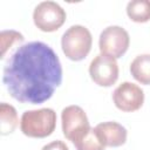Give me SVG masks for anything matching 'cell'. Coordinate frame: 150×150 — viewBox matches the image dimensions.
<instances>
[{
	"instance_id": "6da1fadb",
	"label": "cell",
	"mask_w": 150,
	"mask_h": 150,
	"mask_svg": "<svg viewBox=\"0 0 150 150\" xmlns=\"http://www.w3.org/2000/svg\"><path fill=\"white\" fill-rule=\"evenodd\" d=\"M2 82L20 103L41 104L53 96L62 82L60 59L42 41L19 46L4 67Z\"/></svg>"
},
{
	"instance_id": "7a4b0ae2",
	"label": "cell",
	"mask_w": 150,
	"mask_h": 150,
	"mask_svg": "<svg viewBox=\"0 0 150 150\" xmlns=\"http://www.w3.org/2000/svg\"><path fill=\"white\" fill-rule=\"evenodd\" d=\"M56 127V112L50 108L27 110L20 120L23 135L33 138H43L52 135Z\"/></svg>"
},
{
	"instance_id": "3957f363",
	"label": "cell",
	"mask_w": 150,
	"mask_h": 150,
	"mask_svg": "<svg viewBox=\"0 0 150 150\" xmlns=\"http://www.w3.org/2000/svg\"><path fill=\"white\" fill-rule=\"evenodd\" d=\"M93 38L89 29L81 25L69 27L61 38V47L64 55L73 61L83 60L90 52Z\"/></svg>"
},
{
	"instance_id": "277c9868",
	"label": "cell",
	"mask_w": 150,
	"mask_h": 150,
	"mask_svg": "<svg viewBox=\"0 0 150 150\" xmlns=\"http://www.w3.org/2000/svg\"><path fill=\"white\" fill-rule=\"evenodd\" d=\"M130 45L128 32L121 26H109L100 34L98 47L101 54L118 59L125 54Z\"/></svg>"
},
{
	"instance_id": "5b68a950",
	"label": "cell",
	"mask_w": 150,
	"mask_h": 150,
	"mask_svg": "<svg viewBox=\"0 0 150 150\" xmlns=\"http://www.w3.org/2000/svg\"><path fill=\"white\" fill-rule=\"evenodd\" d=\"M66 11L54 1L40 2L33 12V21L42 32H55L66 21Z\"/></svg>"
},
{
	"instance_id": "8992f818",
	"label": "cell",
	"mask_w": 150,
	"mask_h": 150,
	"mask_svg": "<svg viewBox=\"0 0 150 150\" xmlns=\"http://www.w3.org/2000/svg\"><path fill=\"white\" fill-rule=\"evenodd\" d=\"M62 131L67 139L74 142L89 128V121L84 110L79 105H68L61 112Z\"/></svg>"
},
{
	"instance_id": "52a82bcc",
	"label": "cell",
	"mask_w": 150,
	"mask_h": 150,
	"mask_svg": "<svg viewBox=\"0 0 150 150\" xmlns=\"http://www.w3.org/2000/svg\"><path fill=\"white\" fill-rule=\"evenodd\" d=\"M89 75L91 80L101 87H110L118 79V64L116 59L98 54L89 66Z\"/></svg>"
},
{
	"instance_id": "ba28073f",
	"label": "cell",
	"mask_w": 150,
	"mask_h": 150,
	"mask_svg": "<svg viewBox=\"0 0 150 150\" xmlns=\"http://www.w3.org/2000/svg\"><path fill=\"white\" fill-rule=\"evenodd\" d=\"M112 101L116 108L122 111H136L144 103V91L132 82H123L114 90Z\"/></svg>"
},
{
	"instance_id": "9c48e42d",
	"label": "cell",
	"mask_w": 150,
	"mask_h": 150,
	"mask_svg": "<svg viewBox=\"0 0 150 150\" xmlns=\"http://www.w3.org/2000/svg\"><path fill=\"white\" fill-rule=\"evenodd\" d=\"M95 129L104 146H111V148L121 146L127 141V135H128L127 129L117 122L114 121L102 122L98 123L95 127Z\"/></svg>"
},
{
	"instance_id": "30bf717a",
	"label": "cell",
	"mask_w": 150,
	"mask_h": 150,
	"mask_svg": "<svg viewBox=\"0 0 150 150\" xmlns=\"http://www.w3.org/2000/svg\"><path fill=\"white\" fill-rule=\"evenodd\" d=\"M130 73L142 84H150V54L136 56L130 64Z\"/></svg>"
},
{
	"instance_id": "8fae6325",
	"label": "cell",
	"mask_w": 150,
	"mask_h": 150,
	"mask_svg": "<svg viewBox=\"0 0 150 150\" xmlns=\"http://www.w3.org/2000/svg\"><path fill=\"white\" fill-rule=\"evenodd\" d=\"M19 124V118L16 110L13 105L2 102L0 104V125H1V134L8 135L12 134Z\"/></svg>"
},
{
	"instance_id": "7c38bea8",
	"label": "cell",
	"mask_w": 150,
	"mask_h": 150,
	"mask_svg": "<svg viewBox=\"0 0 150 150\" xmlns=\"http://www.w3.org/2000/svg\"><path fill=\"white\" fill-rule=\"evenodd\" d=\"M73 143L76 150H104L105 148L95 128H89Z\"/></svg>"
},
{
	"instance_id": "4fadbf2b",
	"label": "cell",
	"mask_w": 150,
	"mask_h": 150,
	"mask_svg": "<svg viewBox=\"0 0 150 150\" xmlns=\"http://www.w3.org/2000/svg\"><path fill=\"white\" fill-rule=\"evenodd\" d=\"M127 14L135 22L150 20V0H131L127 5Z\"/></svg>"
},
{
	"instance_id": "5bb4252c",
	"label": "cell",
	"mask_w": 150,
	"mask_h": 150,
	"mask_svg": "<svg viewBox=\"0 0 150 150\" xmlns=\"http://www.w3.org/2000/svg\"><path fill=\"white\" fill-rule=\"evenodd\" d=\"M1 38V59L5 57L8 49H12L14 45L23 42V35L16 30H2L0 34Z\"/></svg>"
},
{
	"instance_id": "9a60e30c",
	"label": "cell",
	"mask_w": 150,
	"mask_h": 150,
	"mask_svg": "<svg viewBox=\"0 0 150 150\" xmlns=\"http://www.w3.org/2000/svg\"><path fill=\"white\" fill-rule=\"evenodd\" d=\"M41 150H69V148L62 141H53V142L46 144Z\"/></svg>"
}]
</instances>
